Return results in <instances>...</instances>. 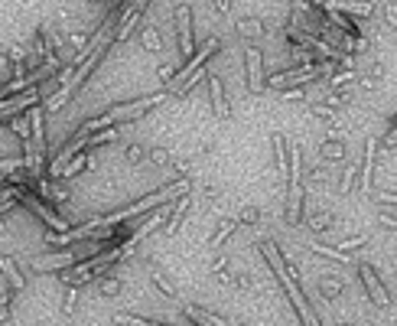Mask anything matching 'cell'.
Returning <instances> with one entry per match:
<instances>
[{
  "label": "cell",
  "mask_w": 397,
  "mask_h": 326,
  "mask_svg": "<svg viewBox=\"0 0 397 326\" xmlns=\"http://www.w3.org/2000/svg\"><path fill=\"white\" fill-rule=\"evenodd\" d=\"M335 69V63H313V65H299V69H280L271 78H264V88L271 91H284V88H303L316 82L319 76H329Z\"/></svg>",
  "instance_id": "1"
},
{
  "label": "cell",
  "mask_w": 397,
  "mask_h": 326,
  "mask_svg": "<svg viewBox=\"0 0 397 326\" xmlns=\"http://www.w3.org/2000/svg\"><path fill=\"white\" fill-rule=\"evenodd\" d=\"M218 50H222V39H218V36H209L196 52H192V56H189V59H183V65L176 69V76L166 82V91H170L173 98H179V88L186 85V78L192 76V72H198V69L209 63V59H212V56H215Z\"/></svg>",
  "instance_id": "2"
},
{
  "label": "cell",
  "mask_w": 397,
  "mask_h": 326,
  "mask_svg": "<svg viewBox=\"0 0 397 326\" xmlns=\"http://www.w3.org/2000/svg\"><path fill=\"white\" fill-rule=\"evenodd\" d=\"M173 23H176V43H179V56L189 59L196 52V20H192V7L179 3L173 10Z\"/></svg>",
  "instance_id": "3"
},
{
  "label": "cell",
  "mask_w": 397,
  "mask_h": 326,
  "mask_svg": "<svg viewBox=\"0 0 397 326\" xmlns=\"http://www.w3.org/2000/svg\"><path fill=\"white\" fill-rule=\"evenodd\" d=\"M355 268H359V277H361V284H365V290H368V301H372L374 307H381V310H387V307H391V294H387L385 281L378 277V271H374V264L359 261Z\"/></svg>",
  "instance_id": "4"
},
{
  "label": "cell",
  "mask_w": 397,
  "mask_h": 326,
  "mask_svg": "<svg viewBox=\"0 0 397 326\" xmlns=\"http://www.w3.org/2000/svg\"><path fill=\"white\" fill-rule=\"evenodd\" d=\"M245 82H248V91L261 95L264 91V52L258 46H245Z\"/></svg>",
  "instance_id": "5"
},
{
  "label": "cell",
  "mask_w": 397,
  "mask_h": 326,
  "mask_svg": "<svg viewBox=\"0 0 397 326\" xmlns=\"http://www.w3.org/2000/svg\"><path fill=\"white\" fill-rule=\"evenodd\" d=\"M258 251L264 254V261H267V268L273 271V277L280 281V287H284V284H290V281H297V277H293V271L286 268L284 254H280V248H277V241L261 239V241H258Z\"/></svg>",
  "instance_id": "6"
},
{
  "label": "cell",
  "mask_w": 397,
  "mask_h": 326,
  "mask_svg": "<svg viewBox=\"0 0 397 326\" xmlns=\"http://www.w3.org/2000/svg\"><path fill=\"white\" fill-rule=\"evenodd\" d=\"M284 294L290 297V303H293V314L299 316V323H303V326H323V320H319V316H316V310H313V303L303 297L299 281H290V284H284Z\"/></svg>",
  "instance_id": "7"
},
{
  "label": "cell",
  "mask_w": 397,
  "mask_h": 326,
  "mask_svg": "<svg viewBox=\"0 0 397 326\" xmlns=\"http://www.w3.org/2000/svg\"><path fill=\"white\" fill-rule=\"evenodd\" d=\"M26 186L33 189L39 199L49 202V206H63V202H69V196H72V189L65 186L63 180H49V176H43L36 183H26Z\"/></svg>",
  "instance_id": "8"
},
{
  "label": "cell",
  "mask_w": 397,
  "mask_h": 326,
  "mask_svg": "<svg viewBox=\"0 0 397 326\" xmlns=\"http://www.w3.org/2000/svg\"><path fill=\"white\" fill-rule=\"evenodd\" d=\"M323 10H339L345 17H352V20H372L374 3L372 0H326Z\"/></svg>",
  "instance_id": "9"
},
{
  "label": "cell",
  "mask_w": 397,
  "mask_h": 326,
  "mask_svg": "<svg viewBox=\"0 0 397 326\" xmlns=\"http://www.w3.org/2000/svg\"><path fill=\"white\" fill-rule=\"evenodd\" d=\"M26 118H30V134H33V151L46 157V108L43 101L26 108Z\"/></svg>",
  "instance_id": "10"
},
{
  "label": "cell",
  "mask_w": 397,
  "mask_h": 326,
  "mask_svg": "<svg viewBox=\"0 0 397 326\" xmlns=\"http://www.w3.org/2000/svg\"><path fill=\"white\" fill-rule=\"evenodd\" d=\"M303 219H306V189L303 183H297V186H286V222L299 226Z\"/></svg>",
  "instance_id": "11"
},
{
  "label": "cell",
  "mask_w": 397,
  "mask_h": 326,
  "mask_svg": "<svg viewBox=\"0 0 397 326\" xmlns=\"http://www.w3.org/2000/svg\"><path fill=\"white\" fill-rule=\"evenodd\" d=\"M378 147H381V140H378V138H368V140H365V153H361V160H359V176H361V189H365V193L372 189L374 157H378Z\"/></svg>",
  "instance_id": "12"
},
{
  "label": "cell",
  "mask_w": 397,
  "mask_h": 326,
  "mask_svg": "<svg viewBox=\"0 0 397 326\" xmlns=\"http://www.w3.org/2000/svg\"><path fill=\"white\" fill-rule=\"evenodd\" d=\"M316 153H319V160H323V163H342L348 157V144H345V138H335V134H329V138L319 140Z\"/></svg>",
  "instance_id": "13"
},
{
  "label": "cell",
  "mask_w": 397,
  "mask_h": 326,
  "mask_svg": "<svg viewBox=\"0 0 397 326\" xmlns=\"http://www.w3.org/2000/svg\"><path fill=\"white\" fill-rule=\"evenodd\" d=\"M209 98H212V111L215 118H228L231 114V101H228V91H225V82L218 76H209Z\"/></svg>",
  "instance_id": "14"
},
{
  "label": "cell",
  "mask_w": 397,
  "mask_h": 326,
  "mask_svg": "<svg viewBox=\"0 0 397 326\" xmlns=\"http://www.w3.org/2000/svg\"><path fill=\"white\" fill-rule=\"evenodd\" d=\"M0 277H3V284H10L13 290H23L26 287L23 268H20V264H16V258H10V254H3V258H0Z\"/></svg>",
  "instance_id": "15"
},
{
  "label": "cell",
  "mask_w": 397,
  "mask_h": 326,
  "mask_svg": "<svg viewBox=\"0 0 397 326\" xmlns=\"http://www.w3.org/2000/svg\"><path fill=\"white\" fill-rule=\"evenodd\" d=\"M183 314H186L192 323H198V326H228L222 316L212 314V310H205L202 303H183Z\"/></svg>",
  "instance_id": "16"
},
{
  "label": "cell",
  "mask_w": 397,
  "mask_h": 326,
  "mask_svg": "<svg viewBox=\"0 0 397 326\" xmlns=\"http://www.w3.org/2000/svg\"><path fill=\"white\" fill-rule=\"evenodd\" d=\"M189 206H192V193H186V196L173 199V213H170V219H166V235H176V232H179L183 219L189 215Z\"/></svg>",
  "instance_id": "17"
},
{
  "label": "cell",
  "mask_w": 397,
  "mask_h": 326,
  "mask_svg": "<svg viewBox=\"0 0 397 326\" xmlns=\"http://www.w3.org/2000/svg\"><path fill=\"white\" fill-rule=\"evenodd\" d=\"M271 147H273V166L280 170V176H290V147H286V138L284 134H273L271 138Z\"/></svg>",
  "instance_id": "18"
},
{
  "label": "cell",
  "mask_w": 397,
  "mask_h": 326,
  "mask_svg": "<svg viewBox=\"0 0 397 326\" xmlns=\"http://www.w3.org/2000/svg\"><path fill=\"white\" fill-rule=\"evenodd\" d=\"M235 30H238V36L258 39V36H264V33H267V23H264L261 17H238Z\"/></svg>",
  "instance_id": "19"
},
{
  "label": "cell",
  "mask_w": 397,
  "mask_h": 326,
  "mask_svg": "<svg viewBox=\"0 0 397 326\" xmlns=\"http://www.w3.org/2000/svg\"><path fill=\"white\" fill-rule=\"evenodd\" d=\"M306 248L313 251V254H323V258H329V261L335 264H352V254L342 248H332V245H326V241H306Z\"/></svg>",
  "instance_id": "20"
},
{
  "label": "cell",
  "mask_w": 397,
  "mask_h": 326,
  "mask_svg": "<svg viewBox=\"0 0 397 326\" xmlns=\"http://www.w3.org/2000/svg\"><path fill=\"white\" fill-rule=\"evenodd\" d=\"M238 228H241V226H238L235 215H222V219H218V226H215V232H212V239H209V241L215 245V248H218V245H225V241L235 235Z\"/></svg>",
  "instance_id": "21"
},
{
  "label": "cell",
  "mask_w": 397,
  "mask_h": 326,
  "mask_svg": "<svg viewBox=\"0 0 397 326\" xmlns=\"http://www.w3.org/2000/svg\"><path fill=\"white\" fill-rule=\"evenodd\" d=\"M95 166V160H91V153L88 151H82V153H75L72 160L63 166V176L59 180H72V176H78V173H85V170H91Z\"/></svg>",
  "instance_id": "22"
},
{
  "label": "cell",
  "mask_w": 397,
  "mask_h": 326,
  "mask_svg": "<svg viewBox=\"0 0 397 326\" xmlns=\"http://www.w3.org/2000/svg\"><path fill=\"white\" fill-rule=\"evenodd\" d=\"M140 46H144L147 52H163V46H166V43H163L160 26H157V23L144 26V30H140Z\"/></svg>",
  "instance_id": "23"
},
{
  "label": "cell",
  "mask_w": 397,
  "mask_h": 326,
  "mask_svg": "<svg viewBox=\"0 0 397 326\" xmlns=\"http://www.w3.org/2000/svg\"><path fill=\"white\" fill-rule=\"evenodd\" d=\"M150 281H153V287H157V290H163V297H166V301H179V290H176V284L166 274H163L160 268H150Z\"/></svg>",
  "instance_id": "24"
},
{
  "label": "cell",
  "mask_w": 397,
  "mask_h": 326,
  "mask_svg": "<svg viewBox=\"0 0 397 326\" xmlns=\"http://www.w3.org/2000/svg\"><path fill=\"white\" fill-rule=\"evenodd\" d=\"M352 101V91L348 88H326V95L316 105H326V108H345Z\"/></svg>",
  "instance_id": "25"
},
{
  "label": "cell",
  "mask_w": 397,
  "mask_h": 326,
  "mask_svg": "<svg viewBox=\"0 0 397 326\" xmlns=\"http://www.w3.org/2000/svg\"><path fill=\"white\" fill-rule=\"evenodd\" d=\"M117 138H121V131H117V127H104V131L88 134V153L95 151V147H104V144H117Z\"/></svg>",
  "instance_id": "26"
},
{
  "label": "cell",
  "mask_w": 397,
  "mask_h": 326,
  "mask_svg": "<svg viewBox=\"0 0 397 326\" xmlns=\"http://www.w3.org/2000/svg\"><path fill=\"white\" fill-rule=\"evenodd\" d=\"M7 124H10V131L20 138V144H33V134H30V118H26V111L23 114H13Z\"/></svg>",
  "instance_id": "27"
},
{
  "label": "cell",
  "mask_w": 397,
  "mask_h": 326,
  "mask_svg": "<svg viewBox=\"0 0 397 326\" xmlns=\"http://www.w3.org/2000/svg\"><path fill=\"white\" fill-rule=\"evenodd\" d=\"M303 222H310L313 232H332L335 228L332 213H310V219H303Z\"/></svg>",
  "instance_id": "28"
},
{
  "label": "cell",
  "mask_w": 397,
  "mask_h": 326,
  "mask_svg": "<svg viewBox=\"0 0 397 326\" xmlns=\"http://www.w3.org/2000/svg\"><path fill=\"white\" fill-rule=\"evenodd\" d=\"M355 78H359V72H355V69H339L335 76L326 78V88H345V85H352Z\"/></svg>",
  "instance_id": "29"
},
{
  "label": "cell",
  "mask_w": 397,
  "mask_h": 326,
  "mask_svg": "<svg viewBox=\"0 0 397 326\" xmlns=\"http://www.w3.org/2000/svg\"><path fill=\"white\" fill-rule=\"evenodd\" d=\"M212 274L218 277L222 284H235V274L228 271V258H225V254H218V258L212 261Z\"/></svg>",
  "instance_id": "30"
},
{
  "label": "cell",
  "mask_w": 397,
  "mask_h": 326,
  "mask_svg": "<svg viewBox=\"0 0 397 326\" xmlns=\"http://www.w3.org/2000/svg\"><path fill=\"white\" fill-rule=\"evenodd\" d=\"M10 301H13V287L0 284V323H10Z\"/></svg>",
  "instance_id": "31"
},
{
  "label": "cell",
  "mask_w": 397,
  "mask_h": 326,
  "mask_svg": "<svg viewBox=\"0 0 397 326\" xmlns=\"http://www.w3.org/2000/svg\"><path fill=\"white\" fill-rule=\"evenodd\" d=\"M355 180H359V163H345V173H342V183H339L342 196H348V193H352Z\"/></svg>",
  "instance_id": "32"
},
{
  "label": "cell",
  "mask_w": 397,
  "mask_h": 326,
  "mask_svg": "<svg viewBox=\"0 0 397 326\" xmlns=\"http://www.w3.org/2000/svg\"><path fill=\"white\" fill-rule=\"evenodd\" d=\"M261 209H258V206H245V209H241V213L235 215L238 219V226H258V222H261Z\"/></svg>",
  "instance_id": "33"
},
{
  "label": "cell",
  "mask_w": 397,
  "mask_h": 326,
  "mask_svg": "<svg viewBox=\"0 0 397 326\" xmlns=\"http://www.w3.org/2000/svg\"><path fill=\"white\" fill-rule=\"evenodd\" d=\"M78 297H82V287H65V297H63V314L72 316L75 307H78Z\"/></svg>",
  "instance_id": "34"
},
{
  "label": "cell",
  "mask_w": 397,
  "mask_h": 326,
  "mask_svg": "<svg viewBox=\"0 0 397 326\" xmlns=\"http://www.w3.org/2000/svg\"><path fill=\"white\" fill-rule=\"evenodd\" d=\"M310 114H313V118H319V121H323V124H329V127H332L335 121H339V114H335V108H326V105H313Z\"/></svg>",
  "instance_id": "35"
},
{
  "label": "cell",
  "mask_w": 397,
  "mask_h": 326,
  "mask_svg": "<svg viewBox=\"0 0 397 326\" xmlns=\"http://www.w3.org/2000/svg\"><path fill=\"white\" fill-rule=\"evenodd\" d=\"M372 199L378 202L381 209H387V206H394V209H397V189H394V193H391V189H374Z\"/></svg>",
  "instance_id": "36"
},
{
  "label": "cell",
  "mask_w": 397,
  "mask_h": 326,
  "mask_svg": "<svg viewBox=\"0 0 397 326\" xmlns=\"http://www.w3.org/2000/svg\"><path fill=\"white\" fill-rule=\"evenodd\" d=\"M124 160L127 163H144V160H147V147H144V144H127V147H124Z\"/></svg>",
  "instance_id": "37"
},
{
  "label": "cell",
  "mask_w": 397,
  "mask_h": 326,
  "mask_svg": "<svg viewBox=\"0 0 397 326\" xmlns=\"http://www.w3.org/2000/svg\"><path fill=\"white\" fill-rule=\"evenodd\" d=\"M319 287H323V294L329 297V301H335V297L342 294V281H335V277H323V281H319Z\"/></svg>",
  "instance_id": "38"
},
{
  "label": "cell",
  "mask_w": 397,
  "mask_h": 326,
  "mask_svg": "<svg viewBox=\"0 0 397 326\" xmlns=\"http://www.w3.org/2000/svg\"><path fill=\"white\" fill-rule=\"evenodd\" d=\"M147 160L153 163V166H166V163H170V151H166V147H150Z\"/></svg>",
  "instance_id": "39"
},
{
  "label": "cell",
  "mask_w": 397,
  "mask_h": 326,
  "mask_svg": "<svg viewBox=\"0 0 397 326\" xmlns=\"http://www.w3.org/2000/svg\"><path fill=\"white\" fill-rule=\"evenodd\" d=\"M114 326H153V323H150V320H144V316L117 314V316H114Z\"/></svg>",
  "instance_id": "40"
},
{
  "label": "cell",
  "mask_w": 397,
  "mask_h": 326,
  "mask_svg": "<svg viewBox=\"0 0 397 326\" xmlns=\"http://www.w3.org/2000/svg\"><path fill=\"white\" fill-rule=\"evenodd\" d=\"M381 78H385V65H381V63H372V72L365 76V85H368V88H378V85H381Z\"/></svg>",
  "instance_id": "41"
},
{
  "label": "cell",
  "mask_w": 397,
  "mask_h": 326,
  "mask_svg": "<svg viewBox=\"0 0 397 326\" xmlns=\"http://www.w3.org/2000/svg\"><path fill=\"white\" fill-rule=\"evenodd\" d=\"M335 248H342V251H359V248H365V235H352V239H342V241H335Z\"/></svg>",
  "instance_id": "42"
},
{
  "label": "cell",
  "mask_w": 397,
  "mask_h": 326,
  "mask_svg": "<svg viewBox=\"0 0 397 326\" xmlns=\"http://www.w3.org/2000/svg\"><path fill=\"white\" fill-rule=\"evenodd\" d=\"M121 287H124V284H121L117 277H104V281H101V294H104V297H117Z\"/></svg>",
  "instance_id": "43"
},
{
  "label": "cell",
  "mask_w": 397,
  "mask_h": 326,
  "mask_svg": "<svg viewBox=\"0 0 397 326\" xmlns=\"http://www.w3.org/2000/svg\"><path fill=\"white\" fill-rule=\"evenodd\" d=\"M378 222H381L385 228H397V215L387 213V209H381V213H378Z\"/></svg>",
  "instance_id": "44"
},
{
  "label": "cell",
  "mask_w": 397,
  "mask_h": 326,
  "mask_svg": "<svg viewBox=\"0 0 397 326\" xmlns=\"http://www.w3.org/2000/svg\"><path fill=\"white\" fill-rule=\"evenodd\" d=\"M385 20L391 26H397V3H387V7H385Z\"/></svg>",
  "instance_id": "45"
},
{
  "label": "cell",
  "mask_w": 397,
  "mask_h": 326,
  "mask_svg": "<svg viewBox=\"0 0 397 326\" xmlns=\"http://www.w3.org/2000/svg\"><path fill=\"white\" fill-rule=\"evenodd\" d=\"M385 147H397V127L387 124V134H385Z\"/></svg>",
  "instance_id": "46"
},
{
  "label": "cell",
  "mask_w": 397,
  "mask_h": 326,
  "mask_svg": "<svg viewBox=\"0 0 397 326\" xmlns=\"http://www.w3.org/2000/svg\"><path fill=\"white\" fill-rule=\"evenodd\" d=\"M228 10H231V0H215V13L218 17H225Z\"/></svg>",
  "instance_id": "47"
},
{
  "label": "cell",
  "mask_w": 397,
  "mask_h": 326,
  "mask_svg": "<svg viewBox=\"0 0 397 326\" xmlns=\"http://www.w3.org/2000/svg\"><path fill=\"white\" fill-rule=\"evenodd\" d=\"M0 72H3V76H10V59H7L3 52H0Z\"/></svg>",
  "instance_id": "48"
},
{
  "label": "cell",
  "mask_w": 397,
  "mask_h": 326,
  "mask_svg": "<svg viewBox=\"0 0 397 326\" xmlns=\"http://www.w3.org/2000/svg\"><path fill=\"white\" fill-rule=\"evenodd\" d=\"M306 3H313V7H323L326 0H306Z\"/></svg>",
  "instance_id": "49"
},
{
  "label": "cell",
  "mask_w": 397,
  "mask_h": 326,
  "mask_svg": "<svg viewBox=\"0 0 397 326\" xmlns=\"http://www.w3.org/2000/svg\"><path fill=\"white\" fill-rule=\"evenodd\" d=\"M228 326H245V323H228Z\"/></svg>",
  "instance_id": "50"
},
{
  "label": "cell",
  "mask_w": 397,
  "mask_h": 326,
  "mask_svg": "<svg viewBox=\"0 0 397 326\" xmlns=\"http://www.w3.org/2000/svg\"><path fill=\"white\" fill-rule=\"evenodd\" d=\"M0 52H3V46H0Z\"/></svg>",
  "instance_id": "51"
},
{
  "label": "cell",
  "mask_w": 397,
  "mask_h": 326,
  "mask_svg": "<svg viewBox=\"0 0 397 326\" xmlns=\"http://www.w3.org/2000/svg\"><path fill=\"white\" fill-rule=\"evenodd\" d=\"M153 326H157V323H153ZM163 326H166V323H163Z\"/></svg>",
  "instance_id": "52"
}]
</instances>
